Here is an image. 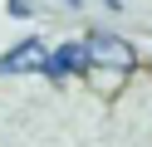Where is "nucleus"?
<instances>
[{
  "label": "nucleus",
  "instance_id": "obj_1",
  "mask_svg": "<svg viewBox=\"0 0 152 147\" xmlns=\"http://www.w3.org/2000/svg\"><path fill=\"white\" fill-rule=\"evenodd\" d=\"M83 54H88V59H98V64H118V69H128L132 59H137V54H132V49L123 44L118 34H88Z\"/></svg>",
  "mask_w": 152,
  "mask_h": 147
},
{
  "label": "nucleus",
  "instance_id": "obj_3",
  "mask_svg": "<svg viewBox=\"0 0 152 147\" xmlns=\"http://www.w3.org/2000/svg\"><path fill=\"white\" fill-rule=\"evenodd\" d=\"M83 69H88V54H83V44H59L54 49V54H44V69L39 74H83Z\"/></svg>",
  "mask_w": 152,
  "mask_h": 147
},
{
  "label": "nucleus",
  "instance_id": "obj_2",
  "mask_svg": "<svg viewBox=\"0 0 152 147\" xmlns=\"http://www.w3.org/2000/svg\"><path fill=\"white\" fill-rule=\"evenodd\" d=\"M30 69H44V44L39 39H25V44H15L0 59V74H30Z\"/></svg>",
  "mask_w": 152,
  "mask_h": 147
},
{
  "label": "nucleus",
  "instance_id": "obj_4",
  "mask_svg": "<svg viewBox=\"0 0 152 147\" xmlns=\"http://www.w3.org/2000/svg\"><path fill=\"white\" fill-rule=\"evenodd\" d=\"M20 5H30V0H20Z\"/></svg>",
  "mask_w": 152,
  "mask_h": 147
}]
</instances>
